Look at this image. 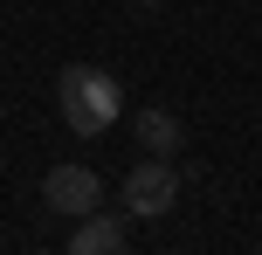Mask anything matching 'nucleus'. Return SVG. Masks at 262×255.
Here are the masks:
<instances>
[{
    "instance_id": "5",
    "label": "nucleus",
    "mask_w": 262,
    "mask_h": 255,
    "mask_svg": "<svg viewBox=\"0 0 262 255\" xmlns=\"http://www.w3.org/2000/svg\"><path fill=\"white\" fill-rule=\"evenodd\" d=\"M131 131H138V145H145V159H172V152L186 145V124L172 118V110H152V104H145L138 118H131Z\"/></svg>"
},
{
    "instance_id": "3",
    "label": "nucleus",
    "mask_w": 262,
    "mask_h": 255,
    "mask_svg": "<svg viewBox=\"0 0 262 255\" xmlns=\"http://www.w3.org/2000/svg\"><path fill=\"white\" fill-rule=\"evenodd\" d=\"M41 207H55V214H97L104 207V187H97L90 166H49V179H41Z\"/></svg>"
},
{
    "instance_id": "2",
    "label": "nucleus",
    "mask_w": 262,
    "mask_h": 255,
    "mask_svg": "<svg viewBox=\"0 0 262 255\" xmlns=\"http://www.w3.org/2000/svg\"><path fill=\"white\" fill-rule=\"evenodd\" d=\"M172 200H180V173H172V159H138V166H131V179H124V214L152 221V214H166Z\"/></svg>"
},
{
    "instance_id": "6",
    "label": "nucleus",
    "mask_w": 262,
    "mask_h": 255,
    "mask_svg": "<svg viewBox=\"0 0 262 255\" xmlns=\"http://www.w3.org/2000/svg\"><path fill=\"white\" fill-rule=\"evenodd\" d=\"M138 7H152V0H138Z\"/></svg>"
},
{
    "instance_id": "4",
    "label": "nucleus",
    "mask_w": 262,
    "mask_h": 255,
    "mask_svg": "<svg viewBox=\"0 0 262 255\" xmlns=\"http://www.w3.org/2000/svg\"><path fill=\"white\" fill-rule=\"evenodd\" d=\"M69 255H131V242H124V221L118 214H83V228L69 235Z\"/></svg>"
},
{
    "instance_id": "1",
    "label": "nucleus",
    "mask_w": 262,
    "mask_h": 255,
    "mask_svg": "<svg viewBox=\"0 0 262 255\" xmlns=\"http://www.w3.org/2000/svg\"><path fill=\"white\" fill-rule=\"evenodd\" d=\"M55 110H62V124H69L76 138L111 131V124H118V110H124L118 76H111V69H97V62H69L62 83H55Z\"/></svg>"
}]
</instances>
